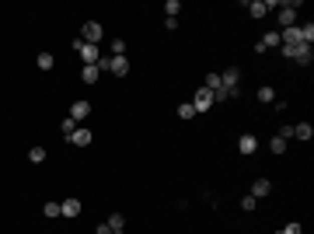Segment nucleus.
I'll use <instances>...</instances> for the list:
<instances>
[{
    "label": "nucleus",
    "instance_id": "5",
    "mask_svg": "<svg viewBox=\"0 0 314 234\" xmlns=\"http://www.w3.org/2000/svg\"><path fill=\"white\" fill-rule=\"evenodd\" d=\"M192 108H196V112H210V108H213V91H210V87H199Z\"/></svg>",
    "mask_w": 314,
    "mask_h": 234
},
{
    "label": "nucleus",
    "instance_id": "27",
    "mask_svg": "<svg viewBox=\"0 0 314 234\" xmlns=\"http://www.w3.org/2000/svg\"><path fill=\"white\" fill-rule=\"evenodd\" d=\"M269 147H272L276 154H283V151H286V140H279V137H272V144H269Z\"/></svg>",
    "mask_w": 314,
    "mask_h": 234
},
{
    "label": "nucleus",
    "instance_id": "12",
    "mask_svg": "<svg viewBox=\"0 0 314 234\" xmlns=\"http://www.w3.org/2000/svg\"><path fill=\"white\" fill-rule=\"evenodd\" d=\"M279 42H283V39H279V32H265V35H262V42H258V46H262V49H276V46H279Z\"/></svg>",
    "mask_w": 314,
    "mask_h": 234
},
{
    "label": "nucleus",
    "instance_id": "18",
    "mask_svg": "<svg viewBox=\"0 0 314 234\" xmlns=\"http://www.w3.org/2000/svg\"><path fill=\"white\" fill-rule=\"evenodd\" d=\"M74 130H77V123H74V119H70V115H67V119H63V123H60V133H63V137H67V140H70V137H74Z\"/></svg>",
    "mask_w": 314,
    "mask_h": 234
},
{
    "label": "nucleus",
    "instance_id": "7",
    "mask_svg": "<svg viewBox=\"0 0 314 234\" xmlns=\"http://www.w3.org/2000/svg\"><path fill=\"white\" fill-rule=\"evenodd\" d=\"M60 213H63V217H80V199H74V196L63 199V203H60Z\"/></svg>",
    "mask_w": 314,
    "mask_h": 234
},
{
    "label": "nucleus",
    "instance_id": "26",
    "mask_svg": "<svg viewBox=\"0 0 314 234\" xmlns=\"http://www.w3.org/2000/svg\"><path fill=\"white\" fill-rule=\"evenodd\" d=\"M42 213H46V217H60V203H46Z\"/></svg>",
    "mask_w": 314,
    "mask_h": 234
},
{
    "label": "nucleus",
    "instance_id": "32",
    "mask_svg": "<svg viewBox=\"0 0 314 234\" xmlns=\"http://www.w3.org/2000/svg\"><path fill=\"white\" fill-rule=\"evenodd\" d=\"M112 234H122V231H112Z\"/></svg>",
    "mask_w": 314,
    "mask_h": 234
},
{
    "label": "nucleus",
    "instance_id": "10",
    "mask_svg": "<svg viewBox=\"0 0 314 234\" xmlns=\"http://www.w3.org/2000/svg\"><path fill=\"white\" fill-rule=\"evenodd\" d=\"M269 192H272V185H269L265 178H255V182H251V196H255V199H262V196H269Z\"/></svg>",
    "mask_w": 314,
    "mask_h": 234
},
{
    "label": "nucleus",
    "instance_id": "30",
    "mask_svg": "<svg viewBox=\"0 0 314 234\" xmlns=\"http://www.w3.org/2000/svg\"><path fill=\"white\" fill-rule=\"evenodd\" d=\"M279 234H304V231H300V224H286Z\"/></svg>",
    "mask_w": 314,
    "mask_h": 234
},
{
    "label": "nucleus",
    "instance_id": "21",
    "mask_svg": "<svg viewBox=\"0 0 314 234\" xmlns=\"http://www.w3.org/2000/svg\"><path fill=\"white\" fill-rule=\"evenodd\" d=\"M108 227H112V231H122V227H126V217H122V213H112Z\"/></svg>",
    "mask_w": 314,
    "mask_h": 234
},
{
    "label": "nucleus",
    "instance_id": "11",
    "mask_svg": "<svg viewBox=\"0 0 314 234\" xmlns=\"http://www.w3.org/2000/svg\"><path fill=\"white\" fill-rule=\"evenodd\" d=\"M94 137H91V130H74V137H70V144H77V147H87Z\"/></svg>",
    "mask_w": 314,
    "mask_h": 234
},
{
    "label": "nucleus",
    "instance_id": "29",
    "mask_svg": "<svg viewBox=\"0 0 314 234\" xmlns=\"http://www.w3.org/2000/svg\"><path fill=\"white\" fill-rule=\"evenodd\" d=\"M276 137H279V140H290V137H293V126H279V133H276Z\"/></svg>",
    "mask_w": 314,
    "mask_h": 234
},
{
    "label": "nucleus",
    "instance_id": "14",
    "mask_svg": "<svg viewBox=\"0 0 314 234\" xmlns=\"http://www.w3.org/2000/svg\"><path fill=\"white\" fill-rule=\"evenodd\" d=\"M80 77H84V84H98L101 70H98V67H84V70H80Z\"/></svg>",
    "mask_w": 314,
    "mask_h": 234
},
{
    "label": "nucleus",
    "instance_id": "9",
    "mask_svg": "<svg viewBox=\"0 0 314 234\" xmlns=\"http://www.w3.org/2000/svg\"><path fill=\"white\" fill-rule=\"evenodd\" d=\"M237 151H241V154H255V151H258V140H255L251 133H244V137L237 140Z\"/></svg>",
    "mask_w": 314,
    "mask_h": 234
},
{
    "label": "nucleus",
    "instance_id": "33",
    "mask_svg": "<svg viewBox=\"0 0 314 234\" xmlns=\"http://www.w3.org/2000/svg\"><path fill=\"white\" fill-rule=\"evenodd\" d=\"M276 234H279V231H276Z\"/></svg>",
    "mask_w": 314,
    "mask_h": 234
},
{
    "label": "nucleus",
    "instance_id": "13",
    "mask_svg": "<svg viewBox=\"0 0 314 234\" xmlns=\"http://www.w3.org/2000/svg\"><path fill=\"white\" fill-rule=\"evenodd\" d=\"M293 137H300V140H311V137H314V126H311V123H300V126H293Z\"/></svg>",
    "mask_w": 314,
    "mask_h": 234
},
{
    "label": "nucleus",
    "instance_id": "8",
    "mask_svg": "<svg viewBox=\"0 0 314 234\" xmlns=\"http://www.w3.org/2000/svg\"><path fill=\"white\" fill-rule=\"evenodd\" d=\"M87 115H91V105H87V101H74V105H70V119H74V123L87 119Z\"/></svg>",
    "mask_w": 314,
    "mask_h": 234
},
{
    "label": "nucleus",
    "instance_id": "22",
    "mask_svg": "<svg viewBox=\"0 0 314 234\" xmlns=\"http://www.w3.org/2000/svg\"><path fill=\"white\" fill-rule=\"evenodd\" d=\"M300 35H304V46H311V39H314V25H311V21L300 25Z\"/></svg>",
    "mask_w": 314,
    "mask_h": 234
},
{
    "label": "nucleus",
    "instance_id": "23",
    "mask_svg": "<svg viewBox=\"0 0 314 234\" xmlns=\"http://www.w3.org/2000/svg\"><path fill=\"white\" fill-rule=\"evenodd\" d=\"M203 87H210V91H220V74H206V84Z\"/></svg>",
    "mask_w": 314,
    "mask_h": 234
},
{
    "label": "nucleus",
    "instance_id": "17",
    "mask_svg": "<svg viewBox=\"0 0 314 234\" xmlns=\"http://www.w3.org/2000/svg\"><path fill=\"white\" fill-rule=\"evenodd\" d=\"M199 112L192 108V101H185V105H178V119H196Z\"/></svg>",
    "mask_w": 314,
    "mask_h": 234
},
{
    "label": "nucleus",
    "instance_id": "6",
    "mask_svg": "<svg viewBox=\"0 0 314 234\" xmlns=\"http://www.w3.org/2000/svg\"><path fill=\"white\" fill-rule=\"evenodd\" d=\"M279 25H283V28H293V25H297V7H293V4L279 7Z\"/></svg>",
    "mask_w": 314,
    "mask_h": 234
},
{
    "label": "nucleus",
    "instance_id": "16",
    "mask_svg": "<svg viewBox=\"0 0 314 234\" xmlns=\"http://www.w3.org/2000/svg\"><path fill=\"white\" fill-rule=\"evenodd\" d=\"M35 63H39V70H53V63H56V60H53V53H39V60H35Z\"/></svg>",
    "mask_w": 314,
    "mask_h": 234
},
{
    "label": "nucleus",
    "instance_id": "19",
    "mask_svg": "<svg viewBox=\"0 0 314 234\" xmlns=\"http://www.w3.org/2000/svg\"><path fill=\"white\" fill-rule=\"evenodd\" d=\"M28 161H32V164H42V161H46V147H32V151H28Z\"/></svg>",
    "mask_w": 314,
    "mask_h": 234
},
{
    "label": "nucleus",
    "instance_id": "2",
    "mask_svg": "<svg viewBox=\"0 0 314 234\" xmlns=\"http://www.w3.org/2000/svg\"><path fill=\"white\" fill-rule=\"evenodd\" d=\"M283 53H286L290 60H297L300 67H311V60H314L311 46H283Z\"/></svg>",
    "mask_w": 314,
    "mask_h": 234
},
{
    "label": "nucleus",
    "instance_id": "1",
    "mask_svg": "<svg viewBox=\"0 0 314 234\" xmlns=\"http://www.w3.org/2000/svg\"><path fill=\"white\" fill-rule=\"evenodd\" d=\"M94 67L105 70V74H115V77H126V74H129V60H126V56H101Z\"/></svg>",
    "mask_w": 314,
    "mask_h": 234
},
{
    "label": "nucleus",
    "instance_id": "24",
    "mask_svg": "<svg viewBox=\"0 0 314 234\" xmlns=\"http://www.w3.org/2000/svg\"><path fill=\"white\" fill-rule=\"evenodd\" d=\"M112 56H126V42L122 39H112Z\"/></svg>",
    "mask_w": 314,
    "mask_h": 234
},
{
    "label": "nucleus",
    "instance_id": "28",
    "mask_svg": "<svg viewBox=\"0 0 314 234\" xmlns=\"http://www.w3.org/2000/svg\"><path fill=\"white\" fill-rule=\"evenodd\" d=\"M255 203H258L255 196H244V199H241V210H248V213H251V210H255Z\"/></svg>",
    "mask_w": 314,
    "mask_h": 234
},
{
    "label": "nucleus",
    "instance_id": "25",
    "mask_svg": "<svg viewBox=\"0 0 314 234\" xmlns=\"http://www.w3.org/2000/svg\"><path fill=\"white\" fill-rule=\"evenodd\" d=\"M164 11H168V18H175V14L182 11V4H178V0H168V4H164Z\"/></svg>",
    "mask_w": 314,
    "mask_h": 234
},
{
    "label": "nucleus",
    "instance_id": "31",
    "mask_svg": "<svg viewBox=\"0 0 314 234\" xmlns=\"http://www.w3.org/2000/svg\"><path fill=\"white\" fill-rule=\"evenodd\" d=\"M94 234H112V227H108V224H101V227H98Z\"/></svg>",
    "mask_w": 314,
    "mask_h": 234
},
{
    "label": "nucleus",
    "instance_id": "4",
    "mask_svg": "<svg viewBox=\"0 0 314 234\" xmlns=\"http://www.w3.org/2000/svg\"><path fill=\"white\" fill-rule=\"evenodd\" d=\"M101 35H105V32H101V25H98V21H87V25L80 28V42H87V46H98V42H101Z\"/></svg>",
    "mask_w": 314,
    "mask_h": 234
},
{
    "label": "nucleus",
    "instance_id": "3",
    "mask_svg": "<svg viewBox=\"0 0 314 234\" xmlns=\"http://www.w3.org/2000/svg\"><path fill=\"white\" fill-rule=\"evenodd\" d=\"M74 49H77V56L84 60V67H94L98 60H101V53H98V46H87V42H74Z\"/></svg>",
    "mask_w": 314,
    "mask_h": 234
},
{
    "label": "nucleus",
    "instance_id": "20",
    "mask_svg": "<svg viewBox=\"0 0 314 234\" xmlns=\"http://www.w3.org/2000/svg\"><path fill=\"white\" fill-rule=\"evenodd\" d=\"M258 101H269V105H272V101H276V91H272L269 84H265V87H258Z\"/></svg>",
    "mask_w": 314,
    "mask_h": 234
},
{
    "label": "nucleus",
    "instance_id": "15",
    "mask_svg": "<svg viewBox=\"0 0 314 234\" xmlns=\"http://www.w3.org/2000/svg\"><path fill=\"white\" fill-rule=\"evenodd\" d=\"M248 11H251V18H265V14H269V4L255 0V4H248Z\"/></svg>",
    "mask_w": 314,
    "mask_h": 234
}]
</instances>
